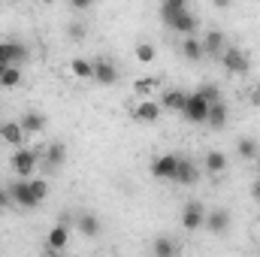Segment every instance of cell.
<instances>
[{
    "mask_svg": "<svg viewBox=\"0 0 260 257\" xmlns=\"http://www.w3.org/2000/svg\"><path fill=\"white\" fill-rule=\"evenodd\" d=\"M12 170L18 179H34L37 176V167H40V151L37 148H15L12 157H9Z\"/></svg>",
    "mask_w": 260,
    "mask_h": 257,
    "instance_id": "6da1fadb",
    "label": "cell"
},
{
    "mask_svg": "<svg viewBox=\"0 0 260 257\" xmlns=\"http://www.w3.org/2000/svg\"><path fill=\"white\" fill-rule=\"evenodd\" d=\"M221 64L227 67V73H233V76H245V73L251 70L248 55H245L242 49H236V46H227V49L221 52Z\"/></svg>",
    "mask_w": 260,
    "mask_h": 257,
    "instance_id": "7a4b0ae2",
    "label": "cell"
},
{
    "mask_svg": "<svg viewBox=\"0 0 260 257\" xmlns=\"http://www.w3.org/2000/svg\"><path fill=\"white\" fill-rule=\"evenodd\" d=\"M6 191H9V200H12L18 209H37V206H40L37 197L30 194V179H15Z\"/></svg>",
    "mask_w": 260,
    "mask_h": 257,
    "instance_id": "3957f363",
    "label": "cell"
},
{
    "mask_svg": "<svg viewBox=\"0 0 260 257\" xmlns=\"http://www.w3.org/2000/svg\"><path fill=\"white\" fill-rule=\"evenodd\" d=\"M160 103L157 100H151V97H145V100H139V103H133V109H130V115L139 121V124H154L157 118H160Z\"/></svg>",
    "mask_w": 260,
    "mask_h": 257,
    "instance_id": "277c9868",
    "label": "cell"
},
{
    "mask_svg": "<svg viewBox=\"0 0 260 257\" xmlns=\"http://www.w3.org/2000/svg\"><path fill=\"white\" fill-rule=\"evenodd\" d=\"M206 224V206L200 203V200H191L185 209H182V227L188 230V233H194Z\"/></svg>",
    "mask_w": 260,
    "mask_h": 257,
    "instance_id": "5b68a950",
    "label": "cell"
},
{
    "mask_svg": "<svg viewBox=\"0 0 260 257\" xmlns=\"http://www.w3.org/2000/svg\"><path fill=\"white\" fill-rule=\"evenodd\" d=\"M188 121H194V124H206V118H209V103L200 97V94H188V103H185V112H182Z\"/></svg>",
    "mask_w": 260,
    "mask_h": 257,
    "instance_id": "8992f818",
    "label": "cell"
},
{
    "mask_svg": "<svg viewBox=\"0 0 260 257\" xmlns=\"http://www.w3.org/2000/svg\"><path fill=\"white\" fill-rule=\"evenodd\" d=\"M176 170H179V154H160L151 160V176L154 179H176Z\"/></svg>",
    "mask_w": 260,
    "mask_h": 257,
    "instance_id": "52a82bcc",
    "label": "cell"
},
{
    "mask_svg": "<svg viewBox=\"0 0 260 257\" xmlns=\"http://www.w3.org/2000/svg\"><path fill=\"white\" fill-rule=\"evenodd\" d=\"M209 233H215V236H224L227 230H230V212L227 209H212V212H206V224H203Z\"/></svg>",
    "mask_w": 260,
    "mask_h": 257,
    "instance_id": "ba28073f",
    "label": "cell"
},
{
    "mask_svg": "<svg viewBox=\"0 0 260 257\" xmlns=\"http://www.w3.org/2000/svg\"><path fill=\"white\" fill-rule=\"evenodd\" d=\"M21 61H27V49L21 43H0V64L18 67Z\"/></svg>",
    "mask_w": 260,
    "mask_h": 257,
    "instance_id": "9c48e42d",
    "label": "cell"
},
{
    "mask_svg": "<svg viewBox=\"0 0 260 257\" xmlns=\"http://www.w3.org/2000/svg\"><path fill=\"white\" fill-rule=\"evenodd\" d=\"M94 82H100V85H115V82H118V67H115V61H109V58L94 61Z\"/></svg>",
    "mask_w": 260,
    "mask_h": 257,
    "instance_id": "30bf717a",
    "label": "cell"
},
{
    "mask_svg": "<svg viewBox=\"0 0 260 257\" xmlns=\"http://www.w3.org/2000/svg\"><path fill=\"white\" fill-rule=\"evenodd\" d=\"M24 130H21V124L18 121H3L0 124V139L6 142V145H12V148H24Z\"/></svg>",
    "mask_w": 260,
    "mask_h": 257,
    "instance_id": "8fae6325",
    "label": "cell"
},
{
    "mask_svg": "<svg viewBox=\"0 0 260 257\" xmlns=\"http://www.w3.org/2000/svg\"><path fill=\"white\" fill-rule=\"evenodd\" d=\"M67 242H70V227H67V224H55V227L46 233V248H49V251H55V254H58V251H64Z\"/></svg>",
    "mask_w": 260,
    "mask_h": 257,
    "instance_id": "7c38bea8",
    "label": "cell"
},
{
    "mask_svg": "<svg viewBox=\"0 0 260 257\" xmlns=\"http://www.w3.org/2000/svg\"><path fill=\"white\" fill-rule=\"evenodd\" d=\"M167 27H170V30H176V34L191 37V34L197 30V15L191 12V9H185V12H179L176 18H170V21H167Z\"/></svg>",
    "mask_w": 260,
    "mask_h": 257,
    "instance_id": "4fadbf2b",
    "label": "cell"
},
{
    "mask_svg": "<svg viewBox=\"0 0 260 257\" xmlns=\"http://www.w3.org/2000/svg\"><path fill=\"white\" fill-rule=\"evenodd\" d=\"M200 43H203V52H206V58H215V55L221 58V52L227 49V40H224V34H221V30H209V34H206Z\"/></svg>",
    "mask_w": 260,
    "mask_h": 257,
    "instance_id": "5bb4252c",
    "label": "cell"
},
{
    "mask_svg": "<svg viewBox=\"0 0 260 257\" xmlns=\"http://www.w3.org/2000/svg\"><path fill=\"white\" fill-rule=\"evenodd\" d=\"M64 160H67V145L64 142H49L46 145V167L52 173H58L64 167Z\"/></svg>",
    "mask_w": 260,
    "mask_h": 257,
    "instance_id": "9a60e30c",
    "label": "cell"
},
{
    "mask_svg": "<svg viewBox=\"0 0 260 257\" xmlns=\"http://www.w3.org/2000/svg\"><path fill=\"white\" fill-rule=\"evenodd\" d=\"M197 179H200V167H197L194 160H188V157H179V170H176V179H173V182H179V185H194Z\"/></svg>",
    "mask_w": 260,
    "mask_h": 257,
    "instance_id": "2e32d148",
    "label": "cell"
},
{
    "mask_svg": "<svg viewBox=\"0 0 260 257\" xmlns=\"http://www.w3.org/2000/svg\"><path fill=\"white\" fill-rule=\"evenodd\" d=\"M157 103H160V109H170V112H185L188 94H185V91H164Z\"/></svg>",
    "mask_w": 260,
    "mask_h": 257,
    "instance_id": "e0dca14e",
    "label": "cell"
},
{
    "mask_svg": "<svg viewBox=\"0 0 260 257\" xmlns=\"http://www.w3.org/2000/svg\"><path fill=\"white\" fill-rule=\"evenodd\" d=\"M203 170H206L209 176H221V173L227 170V154H224V151H209L206 160H203Z\"/></svg>",
    "mask_w": 260,
    "mask_h": 257,
    "instance_id": "ac0fdd59",
    "label": "cell"
},
{
    "mask_svg": "<svg viewBox=\"0 0 260 257\" xmlns=\"http://www.w3.org/2000/svg\"><path fill=\"white\" fill-rule=\"evenodd\" d=\"M76 227H79L82 236H100V218L91 215V212H82V215L76 218Z\"/></svg>",
    "mask_w": 260,
    "mask_h": 257,
    "instance_id": "d6986e66",
    "label": "cell"
},
{
    "mask_svg": "<svg viewBox=\"0 0 260 257\" xmlns=\"http://www.w3.org/2000/svg\"><path fill=\"white\" fill-rule=\"evenodd\" d=\"M18 124H21V130H24L27 136L43 133V127H46V115H40V112H24V115L18 118Z\"/></svg>",
    "mask_w": 260,
    "mask_h": 257,
    "instance_id": "ffe728a7",
    "label": "cell"
},
{
    "mask_svg": "<svg viewBox=\"0 0 260 257\" xmlns=\"http://www.w3.org/2000/svg\"><path fill=\"white\" fill-rule=\"evenodd\" d=\"M227 118H230V109H227V103L221 100V103H215V106H209V118H206V124L215 130H221L227 124Z\"/></svg>",
    "mask_w": 260,
    "mask_h": 257,
    "instance_id": "44dd1931",
    "label": "cell"
},
{
    "mask_svg": "<svg viewBox=\"0 0 260 257\" xmlns=\"http://www.w3.org/2000/svg\"><path fill=\"white\" fill-rule=\"evenodd\" d=\"M151 251H154V257H179V242H173L170 236H157L154 242H151Z\"/></svg>",
    "mask_w": 260,
    "mask_h": 257,
    "instance_id": "7402d4cb",
    "label": "cell"
},
{
    "mask_svg": "<svg viewBox=\"0 0 260 257\" xmlns=\"http://www.w3.org/2000/svg\"><path fill=\"white\" fill-rule=\"evenodd\" d=\"M236 154H239L242 160H257L260 157V142L251 139V136H242V139L236 142Z\"/></svg>",
    "mask_w": 260,
    "mask_h": 257,
    "instance_id": "603a6c76",
    "label": "cell"
},
{
    "mask_svg": "<svg viewBox=\"0 0 260 257\" xmlns=\"http://www.w3.org/2000/svg\"><path fill=\"white\" fill-rule=\"evenodd\" d=\"M70 73H73L76 79H94V61H88V58H73V61H70Z\"/></svg>",
    "mask_w": 260,
    "mask_h": 257,
    "instance_id": "cb8c5ba5",
    "label": "cell"
},
{
    "mask_svg": "<svg viewBox=\"0 0 260 257\" xmlns=\"http://www.w3.org/2000/svg\"><path fill=\"white\" fill-rule=\"evenodd\" d=\"M182 55H185V58H188V61H203V58H206V52H203V43H200V40H197V37H188V40H185V43H182Z\"/></svg>",
    "mask_w": 260,
    "mask_h": 257,
    "instance_id": "d4e9b609",
    "label": "cell"
},
{
    "mask_svg": "<svg viewBox=\"0 0 260 257\" xmlns=\"http://www.w3.org/2000/svg\"><path fill=\"white\" fill-rule=\"evenodd\" d=\"M185 9H188L185 0H167V3H160V18L170 21V18H176L179 12H185Z\"/></svg>",
    "mask_w": 260,
    "mask_h": 257,
    "instance_id": "484cf974",
    "label": "cell"
},
{
    "mask_svg": "<svg viewBox=\"0 0 260 257\" xmlns=\"http://www.w3.org/2000/svg\"><path fill=\"white\" fill-rule=\"evenodd\" d=\"M197 94L209 103V106H215V103H221V88L218 85H212V82H206V85H200L197 88Z\"/></svg>",
    "mask_w": 260,
    "mask_h": 257,
    "instance_id": "4316f807",
    "label": "cell"
},
{
    "mask_svg": "<svg viewBox=\"0 0 260 257\" xmlns=\"http://www.w3.org/2000/svg\"><path fill=\"white\" fill-rule=\"evenodd\" d=\"M154 58H157V49L151 43H139L136 46V61L139 64H154Z\"/></svg>",
    "mask_w": 260,
    "mask_h": 257,
    "instance_id": "83f0119b",
    "label": "cell"
},
{
    "mask_svg": "<svg viewBox=\"0 0 260 257\" xmlns=\"http://www.w3.org/2000/svg\"><path fill=\"white\" fill-rule=\"evenodd\" d=\"M30 194L37 197V203H43V200L49 197V182H46L43 176H34V179H30Z\"/></svg>",
    "mask_w": 260,
    "mask_h": 257,
    "instance_id": "f1b7e54d",
    "label": "cell"
},
{
    "mask_svg": "<svg viewBox=\"0 0 260 257\" xmlns=\"http://www.w3.org/2000/svg\"><path fill=\"white\" fill-rule=\"evenodd\" d=\"M18 82H21V67H9L0 79V88H15Z\"/></svg>",
    "mask_w": 260,
    "mask_h": 257,
    "instance_id": "f546056e",
    "label": "cell"
},
{
    "mask_svg": "<svg viewBox=\"0 0 260 257\" xmlns=\"http://www.w3.org/2000/svg\"><path fill=\"white\" fill-rule=\"evenodd\" d=\"M67 34H70V40H76V43H82V40L88 37V30H85V24H82V21H73V24L67 27Z\"/></svg>",
    "mask_w": 260,
    "mask_h": 257,
    "instance_id": "4dcf8cb0",
    "label": "cell"
},
{
    "mask_svg": "<svg viewBox=\"0 0 260 257\" xmlns=\"http://www.w3.org/2000/svg\"><path fill=\"white\" fill-rule=\"evenodd\" d=\"M154 88H157V79H139V82L133 85L136 94H154Z\"/></svg>",
    "mask_w": 260,
    "mask_h": 257,
    "instance_id": "1f68e13d",
    "label": "cell"
},
{
    "mask_svg": "<svg viewBox=\"0 0 260 257\" xmlns=\"http://www.w3.org/2000/svg\"><path fill=\"white\" fill-rule=\"evenodd\" d=\"M9 203H12V200H9V191H6V188H0V209H6Z\"/></svg>",
    "mask_w": 260,
    "mask_h": 257,
    "instance_id": "d6a6232c",
    "label": "cell"
},
{
    "mask_svg": "<svg viewBox=\"0 0 260 257\" xmlns=\"http://www.w3.org/2000/svg\"><path fill=\"white\" fill-rule=\"evenodd\" d=\"M248 100H251V106H260V85L251 91V94H248Z\"/></svg>",
    "mask_w": 260,
    "mask_h": 257,
    "instance_id": "836d02e7",
    "label": "cell"
},
{
    "mask_svg": "<svg viewBox=\"0 0 260 257\" xmlns=\"http://www.w3.org/2000/svg\"><path fill=\"white\" fill-rule=\"evenodd\" d=\"M73 9H88V0H73Z\"/></svg>",
    "mask_w": 260,
    "mask_h": 257,
    "instance_id": "e575fe53",
    "label": "cell"
},
{
    "mask_svg": "<svg viewBox=\"0 0 260 257\" xmlns=\"http://www.w3.org/2000/svg\"><path fill=\"white\" fill-rule=\"evenodd\" d=\"M254 197L260 200V182H254Z\"/></svg>",
    "mask_w": 260,
    "mask_h": 257,
    "instance_id": "d590c367",
    "label": "cell"
},
{
    "mask_svg": "<svg viewBox=\"0 0 260 257\" xmlns=\"http://www.w3.org/2000/svg\"><path fill=\"white\" fill-rule=\"evenodd\" d=\"M6 70H9V67H6V64H0V79H3V73H6Z\"/></svg>",
    "mask_w": 260,
    "mask_h": 257,
    "instance_id": "8d00e7d4",
    "label": "cell"
},
{
    "mask_svg": "<svg viewBox=\"0 0 260 257\" xmlns=\"http://www.w3.org/2000/svg\"><path fill=\"white\" fill-rule=\"evenodd\" d=\"M257 167H260V157H257Z\"/></svg>",
    "mask_w": 260,
    "mask_h": 257,
    "instance_id": "74e56055",
    "label": "cell"
}]
</instances>
